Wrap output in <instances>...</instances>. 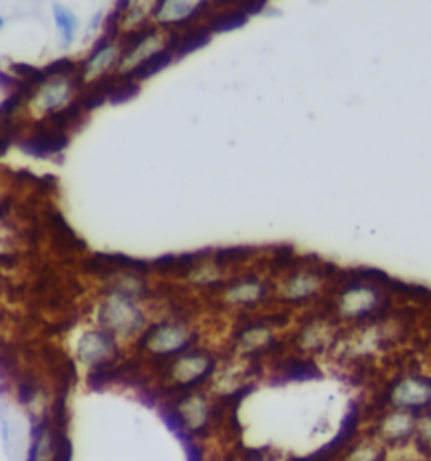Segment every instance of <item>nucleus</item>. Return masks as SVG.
<instances>
[{
	"instance_id": "13",
	"label": "nucleus",
	"mask_w": 431,
	"mask_h": 461,
	"mask_svg": "<svg viewBox=\"0 0 431 461\" xmlns=\"http://www.w3.org/2000/svg\"><path fill=\"white\" fill-rule=\"evenodd\" d=\"M317 281L310 275H299L288 283L287 297L290 300H303L314 293Z\"/></svg>"
},
{
	"instance_id": "9",
	"label": "nucleus",
	"mask_w": 431,
	"mask_h": 461,
	"mask_svg": "<svg viewBox=\"0 0 431 461\" xmlns=\"http://www.w3.org/2000/svg\"><path fill=\"white\" fill-rule=\"evenodd\" d=\"M172 61V51L169 48L157 51V53L148 56L142 59L137 66L131 69L130 75H127V78L130 79H147L154 75H157L158 71H162L164 67H167Z\"/></svg>"
},
{
	"instance_id": "14",
	"label": "nucleus",
	"mask_w": 431,
	"mask_h": 461,
	"mask_svg": "<svg viewBox=\"0 0 431 461\" xmlns=\"http://www.w3.org/2000/svg\"><path fill=\"white\" fill-rule=\"evenodd\" d=\"M54 17H56V24L63 31L65 44H71L73 40H75V32H76V29H78L76 17L69 13V11L59 7V5L54 7Z\"/></svg>"
},
{
	"instance_id": "1",
	"label": "nucleus",
	"mask_w": 431,
	"mask_h": 461,
	"mask_svg": "<svg viewBox=\"0 0 431 461\" xmlns=\"http://www.w3.org/2000/svg\"><path fill=\"white\" fill-rule=\"evenodd\" d=\"M73 448L66 422L53 406L32 424L26 461H71Z\"/></svg>"
},
{
	"instance_id": "2",
	"label": "nucleus",
	"mask_w": 431,
	"mask_h": 461,
	"mask_svg": "<svg viewBox=\"0 0 431 461\" xmlns=\"http://www.w3.org/2000/svg\"><path fill=\"white\" fill-rule=\"evenodd\" d=\"M194 337L191 332L181 325L160 324L145 332L139 341V349H144L150 356L164 362L185 354L191 349Z\"/></svg>"
},
{
	"instance_id": "12",
	"label": "nucleus",
	"mask_w": 431,
	"mask_h": 461,
	"mask_svg": "<svg viewBox=\"0 0 431 461\" xmlns=\"http://www.w3.org/2000/svg\"><path fill=\"white\" fill-rule=\"evenodd\" d=\"M208 42H210V29H199V31L185 34L183 40H179L175 51L179 53V56H185V54L204 48Z\"/></svg>"
},
{
	"instance_id": "10",
	"label": "nucleus",
	"mask_w": 431,
	"mask_h": 461,
	"mask_svg": "<svg viewBox=\"0 0 431 461\" xmlns=\"http://www.w3.org/2000/svg\"><path fill=\"white\" fill-rule=\"evenodd\" d=\"M263 287L251 279V281H241L238 283L236 287H233L231 290L228 291V300L233 302V304H253V302H258L263 297Z\"/></svg>"
},
{
	"instance_id": "4",
	"label": "nucleus",
	"mask_w": 431,
	"mask_h": 461,
	"mask_svg": "<svg viewBox=\"0 0 431 461\" xmlns=\"http://www.w3.org/2000/svg\"><path fill=\"white\" fill-rule=\"evenodd\" d=\"M394 408L413 409L428 408L431 404V381L423 377H406L392 386L390 391Z\"/></svg>"
},
{
	"instance_id": "7",
	"label": "nucleus",
	"mask_w": 431,
	"mask_h": 461,
	"mask_svg": "<svg viewBox=\"0 0 431 461\" xmlns=\"http://www.w3.org/2000/svg\"><path fill=\"white\" fill-rule=\"evenodd\" d=\"M69 144L65 133L53 129H42L21 144V148L32 157L46 158L49 154H59Z\"/></svg>"
},
{
	"instance_id": "18",
	"label": "nucleus",
	"mask_w": 431,
	"mask_h": 461,
	"mask_svg": "<svg viewBox=\"0 0 431 461\" xmlns=\"http://www.w3.org/2000/svg\"><path fill=\"white\" fill-rule=\"evenodd\" d=\"M9 129H11V127H9ZM9 129H4V130L0 132V157L7 154L9 146L13 144V130H9Z\"/></svg>"
},
{
	"instance_id": "11",
	"label": "nucleus",
	"mask_w": 431,
	"mask_h": 461,
	"mask_svg": "<svg viewBox=\"0 0 431 461\" xmlns=\"http://www.w3.org/2000/svg\"><path fill=\"white\" fill-rule=\"evenodd\" d=\"M248 21V15L245 11H233V13H222L221 17L214 19L211 22L210 31L212 32H228L245 26Z\"/></svg>"
},
{
	"instance_id": "8",
	"label": "nucleus",
	"mask_w": 431,
	"mask_h": 461,
	"mask_svg": "<svg viewBox=\"0 0 431 461\" xmlns=\"http://www.w3.org/2000/svg\"><path fill=\"white\" fill-rule=\"evenodd\" d=\"M199 5L187 4V2H160L157 9H156V13H157L160 22L181 26L184 22H189L194 15H197L199 11L204 9V7H199Z\"/></svg>"
},
{
	"instance_id": "3",
	"label": "nucleus",
	"mask_w": 431,
	"mask_h": 461,
	"mask_svg": "<svg viewBox=\"0 0 431 461\" xmlns=\"http://www.w3.org/2000/svg\"><path fill=\"white\" fill-rule=\"evenodd\" d=\"M214 369V362L210 356L201 352H185L183 356L175 357L170 360L167 368V379H169L170 391L177 395L187 393L193 387L204 383Z\"/></svg>"
},
{
	"instance_id": "6",
	"label": "nucleus",
	"mask_w": 431,
	"mask_h": 461,
	"mask_svg": "<svg viewBox=\"0 0 431 461\" xmlns=\"http://www.w3.org/2000/svg\"><path fill=\"white\" fill-rule=\"evenodd\" d=\"M117 312H102V324L106 333L113 335H131L144 325L142 314L125 300H118Z\"/></svg>"
},
{
	"instance_id": "17",
	"label": "nucleus",
	"mask_w": 431,
	"mask_h": 461,
	"mask_svg": "<svg viewBox=\"0 0 431 461\" xmlns=\"http://www.w3.org/2000/svg\"><path fill=\"white\" fill-rule=\"evenodd\" d=\"M22 98H24V96H22L21 93H15L11 98H7V100L0 105V119L13 115V110H17L19 105L22 103Z\"/></svg>"
},
{
	"instance_id": "19",
	"label": "nucleus",
	"mask_w": 431,
	"mask_h": 461,
	"mask_svg": "<svg viewBox=\"0 0 431 461\" xmlns=\"http://www.w3.org/2000/svg\"><path fill=\"white\" fill-rule=\"evenodd\" d=\"M4 26V21H2V19H0V27Z\"/></svg>"
},
{
	"instance_id": "16",
	"label": "nucleus",
	"mask_w": 431,
	"mask_h": 461,
	"mask_svg": "<svg viewBox=\"0 0 431 461\" xmlns=\"http://www.w3.org/2000/svg\"><path fill=\"white\" fill-rule=\"evenodd\" d=\"M75 63L71 59H58L44 69L46 76H59V75H71L75 71Z\"/></svg>"
},
{
	"instance_id": "5",
	"label": "nucleus",
	"mask_w": 431,
	"mask_h": 461,
	"mask_svg": "<svg viewBox=\"0 0 431 461\" xmlns=\"http://www.w3.org/2000/svg\"><path fill=\"white\" fill-rule=\"evenodd\" d=\"M379 291L367 285H354L342 293L339 308L347 318H363L371 315L379 306Z\"/></svg>"
},
{
	"instance_id": "15",
	"label": "nucleus",
	"mask_w": 431,
	"mask_h": 461,
	"mask_svg": "<svg viewBox=\"0 0 431 461\" xmlns=\"http://www.w3.org/2000/svg\"><path fill=\"white\" fill-rule=\"evenodd\" d=\"M13 71H15V75L17 76H21V81H24L27 84H31V86H38V84H42L48 76L44 75V71H40V69H36V67L27 66V65H13L11 66Z\"/></svg>"
}]
</instances>
